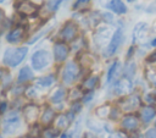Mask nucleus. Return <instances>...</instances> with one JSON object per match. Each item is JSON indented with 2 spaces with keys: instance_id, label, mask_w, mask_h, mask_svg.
<instances>
[{
  "instance_id": "nucleus-21",
  "label": "nucleus",
  "mask_w": 156,
  "mask_h": 138,
  "mask_svg": "<svg viewBox=\"0 0 156 138\" xmlns=\"http://www.w3.org/2000/svg\"><path fill=\"white\" fill-rule=\"evenodd\" d=\"M145 78L147 79V82H149L152 87L156 88V68H152V67L147 68V70L145 71Z\"/></svg>"
},
{
  "instance_id": "nucleus-10",
  "label": "nucleus",
  "mask_w": 156,
  "mask_h": 138,
  "mask_svg": "<svg viewBox=\"0 0 156 138\" xmlns=\"http://www.w3.org/2000/svg\"><path fill=\"white\" fill-rule=\"evenodd\" d=\"M24 34H26L24 27H23V26H17V27H15L12 31L9 32V34L6 35V39H7V42L11 43V44H16V43H20V42L23 39Z\"/></svg>"
},
{
  "instance_id": "nucleus-40",
  "label": "nucleus",
  "mask_w": 156,
  "mask_h": 138,
  "mask_svg": "<svg viewBox=\"0 0 156 138\" xmlns=\"http://www.w3.org/2000/svg\"><path fill=\"white\" fill-rule=\"evenodd\" d=\"M4 1H5V0H0V2H4Z\"/></svg>"
},
{
  "instance_id": "nucleus-36",
  "label": "nucleus",
  "mask_w": 156,
  "mask_h": 138,
  "mask_svg": "<svg viewBox=\"0 0 156 138\" xmlns=\"http://www.w3.org/2000/svg\"><path fill=\"white\" fill-rule=\"evenodd\" d=\"M71 94H72V99H77V98L80 95V92H79L78 89H74V90H73Z\"/></svg>"
},
{
  "instance_id": "nucleus-20",
  "label": "nucleus",
  "mask_w": 156,
  "mask_h": 138,
  "mask_svg": "<svg viewBox=\"0 0 156 138\" xmlns=\"http://www.w3.org/2000/svg\"><path fill=\"white\" fill-rule=\"evenodd\" d=\"M146 29H147V26L145 24V23H143V22H140V23H138L136 26H135V28H134V33H133V39L134 40H136V39H139L145 32H146Z\"/></svg>"
},
{
  "instance_id": "nucleus-31",
  "label": "nucleus",
  "mask_w": 156,
  "mask_h": 138,
  "mask_svg": "<svg viewBox=\"0 0 156 138\" xmlns=\"http://www.w3.org/2000/svg\"><path fill=\"white\" fill-rule=\"evenodd\" d=\"M26 95L28 96V98H35L37 96V92H35V89H34V87H29V88H27L26 89Z\"/></svg>"
},
{
  "instance_id": "nucleus-17",
  "label": "nucleus",
  "mask_w": 156,
  "mask_h": 138,
  "mask_svg": "<svg viewBox=\"0 0 156 138\" xmlns=\"http://www.w3.org/2000/svg\"><path fill=\"white\" fill-rule=\"evenodd\" d=\"M98 82H99V77H98V76H90V77H88V78L83 82L82 87H83V89H85V90H93V89L98 85Z\"/></svg>"
},
{
  "instance_id": "nucleus-34",
  "label": "nucleus",
  "mask_w": 156,
  "mask_h": 138,
  "mask_svg": "<svg viewBox=\"0 0 156 138\" xmlns=\"http://www.w3.org/2000/svg\"><path fill=\"white\" fill-rule=\"evenodd\" d=\"M6 109H7V103L6 101H1L0 103V114H5Z\"/></svg>"
},
{
  "instance_id": "nucleus-1",
  "label": "nucleus",
  "mask_w": 156,
  "mask_h": 138,
  "mask_svg": "<svg viewBox=\"0 0 156 138\" xmlns=\"http://www.w3.org/2000/svg\"><path fill=\"white\" fill-rule=\"evenodd\" d=\"M28 53V49L26 46H22V48H9L5 54H4V64L6 66H10V67H15L17 66L18 64H21L23 61V59L26 57Z\"/></svg>"
},
{
  "instance_id": "nucleus-22",
  "label": "nucleus",
  "mask_w": 156,
  "mask_h": 138,
  "mask_svg": "<svg viewBox=\"0 0 156 138\" xmlns=\"http://www.w3.org/2000/svg\"><path fill=\"white\" fill-rule=\"evenodd\" d=\"M94 64V57L89 54H83L79 57V65L82 67H90Z\"/></svg>"
},
{
  "instance_id": "nucleus-13",
  "label": "nucleus",
  "mask_w": 156,
  "mask_h": 138,
  "mask_svg": "<svg viewBox=\"0 0 156 138\" xmlns=\"http://www.w3.org/2000/svg\"><path fill=\"white\" fill-rule=\"evenodd\" d=\"M138 125H139V121H138V118H136L135 116H133V115H128V116H126V117L122 120V127L126 128V129H128V131L135 129V128L138 127Z\"/></svg>"
},
{
  "instance_id": "nucleus-15",
  "label": "nucleus",
  "mask_w": 156,
  "mask_h": 138,
  "mask_svg": "<svg viewBox=\"0 0 156 138\" xmlns=\"http://www.w3.org/2000/svg\"><path fill=\"white\" fill-rule=\"evenodd\" d=\"M155 115H156V111H155V109L151 107V106H145V107H143V110H141V112H140V116H141V118H143L144 122H150V121L155 117Z\"/></svg>"
},
{
  "instance_id": "nucleus-41",
  "label": "nucleus",
  "mask_w": 156,
  "mask_h": 138,
  "mask_svg": "<svg viewBox=\"0 0 156 138\" xmlns=\"http://www.w3.org/2000/svg\"><path fill=\"white\" fill-rule=\"evenodd\" d=\"M17 1H18V2H20V1H22V0H17Z\"/></svg>"
},
{
  "instance_id": "nucleus-18",
  "label": "nucleus",
  "mask_w": 156,
  "mask_h": 138,
  "mask_svg": "<svg viewBox=\"0 0 156 138\" xmlns=\"http://www.w3.org/2000/svg\"><path fill=\"white\" fill-rule=\"evenodd\" d=\"M54 82H55V77L52 74H49V76H44V77H40L39 79H37V85L41 87V88H48Z\"/></svg>"
},
{
  "instance_id": "nucleus-33",
  "label": "nucleus",
  "mask_w": 156,
  "mask_h": 138,
  "mask_svg": "<svg viewBox=\"0 0 156 138\" xmlns=\"http://www.w3.org/2000/svg\"><path fill=\"white\" fill-rule=\"evenodd\" d=\"M146 61H147V62H156V50H155L154 53H151V54L147 56Z\"/></svg>"
},
{
  "instance_id": "nucleus-12",
  "label": "nucleus",
  "mask_w": 156,
  "mask_h": 138,
  "mask_svg": "<svg viewBox=\"0 0 156 138\" xmlns=\"http://www.w3.org/2000/svg\"><path fill=\"white\" fill-rule=\"evenodd\" d=\"M107 7L117 15H124L127 12V6L124 5V2L122 0H111L110 4L107 5Z\"/></svg>"
},
{
  "instance_id": "nucleus-11",
  "label": "nucleus",
  "mask_w": 156,
  "mask_h": 138,
  "mask_svg": "<svg viewBox=\"0 0 156 138\" xmlns=\"http://www.w3.org/2000/svg\"><path fill=\"white\" fill-rule=\"evenodd\" d=\"M140 105V99L138 95H129L121 101V107L123 111H133Z\"/></svg>"
},
{
  "instance_id": "nucleus-4",
  "label": "nucleus",
  "mask_w": 156,
  "mask_h": 138,
  "mask_svg": "<svg viewBox=\"0 0 156 138\" xmlns=\"http://www.w3.org/2000/svg\"><path fill=\"white\" fill-rule=\"evenodd\" d=\"M77 35H78V26L72 21L66 22L60 32V39L65 43L74 40L77 38Z\"/></svg>"
},
{
  "instance_id": "nucleus-25",
  "label": "nucleus",
  "mask_w": 156,
  "mask_h": 138,
  "mask_svg": "<svg viewBox=\"0 0 156 138\" xmlns=\"http://www.w3.org/2000/svg\"><path fill=\"white\" fill-rule=\"evenodd\" d=\"M61 2H62V0H49L46 4V10L49 12H54L57 10V7L60 6Z\"/></svg>"
},
{
  "instance_id": "nucleus-28",
  "label": "nucleus",
  "mask_w": 156,
  "mask_h": 138,
  "mask_svg": "<svg viewBox=\"0 0 156 138\" xmlns=\"http://www.w3.org/2000/svg\"><path fill=\"white\" fill-rule=\"evenodd\" d=\"M41 134H43V138H56L58 132L55 128H46V129L43 131Z\"/></svg>"
},
{
  "instance_id": "nucleus-37",
  "label": "nucleus",
  "mask_w": 156,
  "mask_h": 138,
  "mask_svg": "<svg viewBox=\"0 0 156 138\" xmlns=\"http://www.w3.org/2000/svg\"><path fill=\"white\" fill-rule=\"evenodd\" d=\"M4 21H5V13H4V11L0 9V24H1Z\"/></svg>"
},
{
  "instance_id": "nucleus-39",
  "label": "nucleus",
  "mask_w": 156,
  "mask_h": 138,
  "mask_svg": "<svg viewBox=\"0 0 156 138\" xmlns=\"http://www.w3.org/2000/svg\"><path fill=\"white\" fill-rule=\"evenodd\" d=\"M151 44H152V45H156V39H154V40H152V43H151Z\"/></svg>"
},
{
  "instance_id": "nucleus-5",
  "label": "nucleus",
  "mask_w": 156,
  "mask_h": 138,
  "mask_svg": "<svg viewBox=\"0 0 156 138\" xmlns=\"http://www.w3.org/2000/svg\"><path fill=\"white\" fill-rule=\"evenodd\" d=\"M122 42H123V29L118 28L113 33V35L111 37V40H110V43H108V45H107V48L105 50V55L106 56H112L119 49Z\"/></svg>"
},
{
  "instance_id": "nucleus-42",
  "label": "nucleus",
  "mask_w": 156,
  "mask_h": 138,
  "mask_svg": "<svg viewBox=\"0 0 156 138\" xmlns=\"http://www.w3.org/2000/svg\"><path fill=\"white\" fill-rule=\"evenodd\" d=\"M0 138H2V137H1V136H0Z\"/></svg>"
},
{
  "instance_id": "nucleus-3",
  "label": "nucleus",
  "mask_w": 156,
  "mask_h": 138,
  "mask_svg": "<svg viewBox=\"0 0 156 138\" xmlns=\"http://www.w3.org/2000/svg\"><path fill=\"white\" fill-rule=\"evenodd\" d=\"M78 73H79V66L74 61L67 62L62 71V82L68 85L72 84L77 79Z\"/></svg>"
},
{
  "instance_id": "nucleus-9",
  "label": "nucleus",
  "mask_w": 156,
  "mask_h": 138,
  "mask_svg": "<svg viewBox=\"0 0 156 138\" xmlns=\"http://www.w3.org/2000/svg\"><path fill=\"white\" fill-rule=\"evenodd\" d=\"M68 46L65 42H57L54 45V57L57 62H62L68 56Z\"/></svg>"
},
{
  "instance_id": "nucleus-14",
  "label": "nucleus",
  "mask_w": 156,
  "mask_h": 138,
  "mask_svg": "<svg viewBox=\"0 0 156 138\" xmlns=\"http://www.w3.org/2000/svg\"><path fill=\"white\" fill-rule=\"evenodd\" d=\"M33 78V72L28 66H24L18 72V82L20 83H26Z\"/></svg>"
},
{
  "instance_id": "nucleus-2",
  "label": "nucleus",
  "mask_w": 156,
  "mask_h": 138,
  "mask_svg": "<svg viewBox=\"0 0 156 138\" xmlns=\"http://www.w3.org/2000/svg\"><path fill=\"white\" fill-rule=\"evenodd\" d=\"M51 56L46 50H38L32 55V66L37 71H41L49 66Z\"/></svg>"
},
{
  "instance_id": "nucleus-16",
  "label": "nucleus",
  "mask_w": 156,
  "mask_h": 138,
  "mask_svg": "<svg viewBox=\"0 0 156 138\" xmlns=\"http://www.w3.org/2000/svg\"><path fill=\"white\" fill-rule=\"evenodd\" d=\"M54 118H55V112H54V110L50 109V107H46V109L44 110L43 115H41L40 121H41L43 125L48 126V125H50V123L54 121Z\"/></svg>"
},
{
  "instance_id": "nucleus-38",
  "label": "nucleus",
  "mask_w": 156,
  "mask_h": 138,
  "mask_svg": "<svg viewBox=\"0 0 156 138\" xmlns=\"http://www.w3.org/2000/svg\"><path fill=\"white\" fill-rule=\"evenodd\" d=\"M6 74V72H5V70H2V68H0V81L4 78V76Z\"/></svg>"
},
{
  "instance_id": "nucleus-27",
  "label": "nucleus",
  "mask_w": 156,
  "mask_h": 138,
  "mask_svg": "<svg viewBox=\"0 0 156 138\" xmlns=\"http://www.w3.org/2000/svg\"><path fill=\"white\" fill-rule=\"evenodd\" d=\"M110 114V107L108 105H102V106H99L96 109V115L100 116V117H107Z\"/></svg>"
},
{
  "instance_id": "nucleus-35",
  "label": "nucleus",
  "mask_w": 156,
  "mask_h": 138,
  "mask_svg": "<svg viewBox=\"0 0 156 138\" xmlns=\"http://www.w3.org/2000/svg\"><path fill=\"white\" fill-rule=\"evenodd\" d=\"M110 138H127V137L123 133H121V132H116V133H112L110 136Z\"/></svg>"
},
{
  "instance_id": "nucleus-6",
  "label": "nucleus",
  "mask_w": 156,
  "mask_h": 138,
  "mask_svg": "<svg viewBox=\"0 0 156 138\" xmlns=\"http://www.w3.org/2000/svg\"><path fill=\"white\" fill-rule=\"evenodd\" d=\"M39 111L40 110H39L38 105H35V104H27L23 107V117H24L26 122L29 123V125L35 123V121L39 117Z\"/></svg>"
},
{
  "instance_id": "nucleus-19",
  "label": "nucleus",
  "mask_w": 156,
  "mask_h": 138,
  "mask_svg": "<svg viewBox=\"0 0 156 138\" xmlns=\"http://www.w3.org/2000/svg\"><path fill=\"white\" fill-rule=\"evenodd\" d=\"M65 95H66L65 89H63V88H57V89L51 94L50 100H51L52 103H60V101H62V100L65 99Z\"/></svg>"
},
{
  "instance_id": "nucleus-24",
  "label": "nucleus",
  "mask_w": 156,
  "mask_h": 138,
  "mask_svg": "<svg viewBox=\"0 0 156 138\" xmlns=\"http://www.w3.org/2000/svg\"><path fill=\"white\" fill-rule=\"evenodd\" d=\"M68 122H69L68 116H66V115H60V116L57 117V120H56V128H57V129H62V128L67 127Z\"/></svg>"
},
{
  "instance_id": "nucleus-29",
  "label": "nucleus",
  "mask_w": 156,
  "mask_h": 138,
  "mask_svg": "<svg viewBox=\"0 0 156 138\" xmlns=\"http://www.w3.org/2000/svg\"><path fill=\"white\" fill-rule=\"evenodd\" d=\"M130 84H129V82L128 81H121L119 83H118V85H117V88H116V90L118 89V93H124V92H127L130 87H129Z\"/></svg>"
},
{
  "instance_id": "nucleus-23",
  "label": "nucleus",
  "mask_w": 156,
  "mask_h": 138,
  "mask_svg": "<svg viewBox=\"0 0 156 138\" xmlns=\"http://www.w3.org/2000/svg\"><path fill=\"white\" fill-rule=\"evenodd\" d=\"M118 68H119V62H118V61H115V62L110 66V68H108V71H107V82H111V81L117 76Z\"/></svg>"
},
{
  "instance_id": "nucleus-32",
  "label": "nucleus",
  "mask_w": 156,
  "mask_h": 138,
  "mask_svg": "<svg viewBox=\"0 0 156 138\" xmlns=\"http://www.w3.org/2000/svg\"><path fill=\"white\" fill-rule=\"evenodd\" d=\"M145 138H156V128L147 129L145 133Z\"/></svg>"
},
{
  "instance_id": "nucleus-7",
  "label": "nucleus",
  "mask_w": 156,
  "mask_h": 138,
  "mask_svg": "<svg viewBox=\"0 0 156 138\" xmlns=\"http://www.w3.org/2000/svg\"><path fill=\"white\" fill-rule=\"evenodd\" d=\"M17 12L22 16H33L38 12V6L28 0H22L16 6Z\"/></svg>"
},
{
  "instance_id": "nucleus-30",
  "label": "nucleus",
  "mask_w": 156,
  "mask_h": 138,
  "mask_svg": "<svg viewBox=\"0 0 156 138\" xmlns=\"http://www.w3.org/2000/svg\"><path fill=\"white\" fill-rule=\"evenodd\" d=\"M89 1H90V0H76V2H74V5H73V9H74V10H80V9L85 7V6L89 4Z\"/></svg>"
},
{
  "instance_id": "nucleus-26",
  "label": "nucleus",
  "mask_w": 156,
  "mask_h": 138,
  "mask_svg": "<svg viewBox=\"0 0 156 138\" xmlns=\"http://www.w3.org/2000/svg\"><path fill=\"white\" fill-rule=\"evenodd\" d=\"M124 72H126L127 78L130 79V78L134 76V72H135V64H134V62H128L127 66H126Z\"/></svg>"
},
{
  "instance_id": "nucleus-8",
  "label": "nucleus",
  "mask_w": 156,
  "mask_h": 138,
  "mask_svg": "<svg viewBox=\"0 0 156 138\" xmlns=\"http://www.w3.org/2000/svg\"><path fill=\"white\" fill-rule=\"evenodd\" d=\"M21 126V122H20V118H18V115L17 112H11L10 116H7L5 118V126H4V132L7 133V134H12L15 133Z\"/></svg>"
}]
</instances>
